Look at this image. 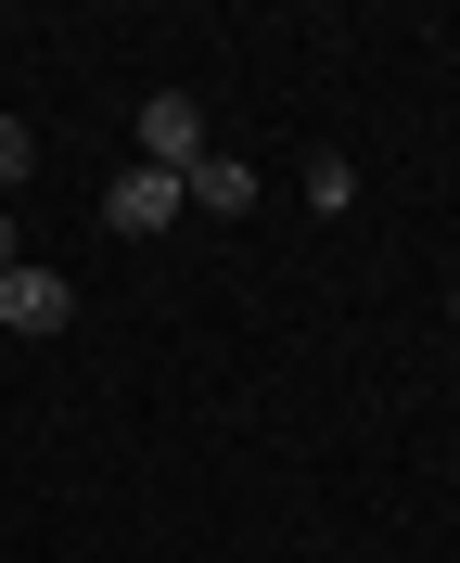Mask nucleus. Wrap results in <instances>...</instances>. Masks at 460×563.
I'll return each mask as SVG.
<instances>
[{
	"mask_svg": "<svg viewBox=\"0 0 460 563\" xmlns=\"http://www.w3.org/2000/svg\"><path fill=\"white\" fill-rule=\"evenodd\" d=\"M128 141H142V167L192 179V167H205V103H192V90H142V115H128Z\"/></svg>",
	"mask_w": 460,
	"mask_h": 563,
	"instance_id": "nucleus-1",
	"label": "nucleus"
},
{
	"mask_svg": "<svg viewBox=\"0 0 460 563\" xmlns=\"http://www.w3.org/2000/svg\"><path fill=\"white\" fill-rule=\"evenodd\" d=\"M13 256H26V231H13V206H0V269H13Z\"/></svg>",
	"mask_w": 460,
	"mask_h": 563,
	"instance_id": "nucleus-7",
	"label": "nucleus"
},
{
	"mask_svg": "<svg viewBox=\"0 0 460 563\" xmlns=\"http://www.w3.org/2000/svg\"><path fill=\"white\" fill-rule=\"evenodd\" d=\"M307 206H319V218L358 206V167H346V154H307Z\"/></svg>",
	"mask_w": 460,
	"mask_h": 563,
	"instance_id": "nucleus-5",
	"label": "nucleus"
},
{
	"mask_svg": "<svg viewBox=\"0 0 460 563\" xmlns=\"http://www.w3.org/2000/svg\"><path fill=\"white\" fill-rule=\"evenodd\" d=\"M38 167V129H26V115H0V206H13V179H26Z\"/></svg>",
	"mask_w": 460,
	"mask_h": 563,
	"instance_id": "nucleus-6",
	"label": "nucleus"
},
{
	"mask_svg": "<svg viewBox=\"0 0 460 563\" xmlns=\"http://www.w3.org/2000/svg\"><path fill=\"white\" fill-rule=\"evenodd\" d=\"M179 206H205V218H244V206H256V167H244V154H217V141H205V167L179 179Z\"/></svg>",
	"mask_w": 460,
	"mask_h": 563,
	"instance_id": "nucleus-4",
	"label": "nucleus"
},
{
	"mask_svg": "<svg viewBox=\"0 0 460 563\" xmlns=\"http://www.w3.org/2000/svg\"><path fill=\"white\" fill-rule=\"evenodd\" d=\"M52 320H65V269L13 256V269H0V333H52Z\"/></svg>",
	"mask_w": 460,
	"mask_h": 563,
	"instance_id": "nucleus-2",
	"label": "nucleus"
},
{
	"mask_svg": "<svg viewBox=\"0 0 460 563\" xmlns=\"http://www.w3.org/2000/svg\"><path fill=\"white\" fill-rule=\"evenodd\" d=\"M103 218H115V231H179V179H167V167H128V179L103 192Z\"/></svg>",
	"mask_w": 460,
	"mask_h": 563,
	"instance_id": "nucleus-3",
	"label": "nucleus"
}]
</instances>
